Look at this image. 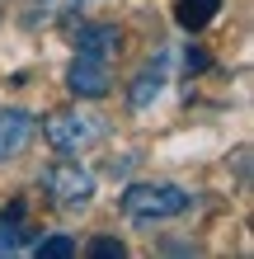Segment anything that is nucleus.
I'll return each mask as SVG.
<instances>
[{
    "instance_id": "obj_1",
    "label": "nucleus",
    "mask_w": 254,
    "mask_h": 259,
    "mask_svg": "<svg viewBox=\"0 0 254 259\" xmlns=\"http://www.w3.org/2000/svg\"><path fill=\"white\" fill-rule=\"evenodd\" d=\"M123 52L118 24H80L76 33V62L66 71V90L76 99H104L113 90V62Z\"/></svg>"
},
{
    "instance_id": "obj_2",
    "label": "nucleus",
    "mask_w": 254,
    "mask_h": 259,
    "mask_svg": "<svg viewBox=\"0 0 254 259\" xmlns=\"http://www.w3.org/2000/svg\"><path fill=\"white\" fill-rule=\"evenodd\" d=\"M42 137H47V146L57 156H80V151L99 146L109 137V118L99 109H57L42 123Z\"/></svg>"
},
{
    "instance_id": "obj_3",
    "label": "nucleus",
    "mask_w": 254,
    "mask_h": 259,
    "mask_svg": "<svg viewBox=\"0 0 254 259\" xmlns=\"http://www.w3.org/2000/svg\"><path fill=\"white\" fill-rule=\"evenodd\" d=\"M193 207V193L179 189V184H127L123 193V217L132 222H170V217H184Z\"/></svg>"
},
{
    "instance_id": "obj_4",
    "label": "nucleus",
    "mask_w": 254,
    "mask_h": 259,
    "mask_svg": "<svg viewBox=\"0 0 254 259\" xmlns=\"http://www.w3.org/2000/svg\"><path fill=\"white\" fill-rule=\"evenodd\" d=\"M42 189H47V203L57 212H85L89 203H94V175L85 170L80 160H52L47 170H42Z\"/></svg>"
},
{
    "instance_id": "obj_5",
    "label": "nucleus",
    "mask_w": 254,
    "mask_h": 259,
    "mask_svg": "<svg viewBox=\"0 0 254 259\" xmlns=\"http://www.w3.org/2000/svg\"><path fill=\"white\" fill-rule=\"evenodd\" d=\"M165 80H170V52H160V57H151V62L137 71V80H132V90H127L132 113H146V109H151V104L160 99V90H165Z\"/></svg>"
},
{
    "instance_id": "obj_6",
    "label": "nucleus",
    "mask_w": 254,
    "mask_h": 259,
    "mask_svg": "<svg viewBox=\"0 0 254 259\" xmlns=\"http://www.w3.org/2000/svg\"><path fill=\"white\" fill-rule=\"evenodd\" d=\"M38 137V118L24 109H0V160L24 156L28 142Z\"/></svg>"
},
{
    "instance_id": "obj_7",
    "label": "nucleus",
    "mask_w": 254,
    "mask_h": 259,
    "mask_svg": "<svg viewBox=\"0 0 254 259\" xmlns=\"http://www.w3.org/2000/svg\"><path fill=\"white\" fill-rule=\"evenodd\" d=\"M28 236H33V226L24 222V198H14V203L0 212V250H5V254H14Z\"/></svg>"
},
{
    "instance_id": "obj_8",
    "label": "nucleus",
    "mask_w": 254,
    "mask_h": 259,
    "mask_svg": "<svg viewBox=\"0 0 254 259\" xmlns=\"http://www.w3.org/2000/svg\"><path fill=\"white\" fill-rule=\"evenodd\" d=\"M217 10H221V0H174V19H179V28H188V33L207 28L217 19Z\"/></svg>"
},
{
    "instance_id": "obj_9",
    "label": "nucleus",
    "mask_w": 254,
    "mask_h": 259,
    "mask_svg": "<svg viewBox=\"0 0 254 259\" xmlns=\"http://www.w3.org/2000/svg\"><path fill=\"white\" fill-rule=\"evenodd\" d=\"M80 0H33V10H24V24L28 28H38V24H57V19H66V14H76Z\"/></svg>"
},
{
    "instance_id": "obj_10",
    "label": "nucleus",
    "mask_w": 254,
    "mask_h": 259,
    "mask_svg": "<svg viewBox=\"0 0 254 259\" xmlns=\"http://www.w3.org/2000/svg\"><path fill=\"white\" fill-rule=\"evenodd\" d=\"M38 254L42 259H71L76 254V240L71 236H47V240H38Z\"/></svg>"
},
{
    "instance_id": "obj_11",
    "label": "nucleus",
    "mask_w": 254,
    "mask_h": 259,
    "mask_svg": "<svg viewBox=\"0 0 254 259\" xmlns=\"http://www.w3.org/2000/svg\"><path fill=\"white\" fill-rule=\"evenodd\" d=\"M89 254H94V259H123L127 245H123V240H113V236H99V240H89Z\"/></svg>"
},
{
    "instance_id": "obj_12",
    "label": "nucleus",
    "mask_w": 254,
    "mask_h": 259,
    "mask_svg": "<svg viewBox=\"0 0 254 259\" xmlns=\"http://www.w3.org/2000/svg\"><path fill=\"white\" fill-rule=\"evenodd\" d=\"M0 14H5V5H0Z\"/></svg>"
}]
</instances>
